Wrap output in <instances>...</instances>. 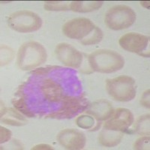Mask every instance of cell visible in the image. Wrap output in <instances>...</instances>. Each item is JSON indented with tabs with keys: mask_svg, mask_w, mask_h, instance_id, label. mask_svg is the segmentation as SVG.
Wrapping results in <instances>:
<instances>
[{
	"mask_svg": "<svg viewBox=\"0 0 150 150\" xmlns=\"http://www.w3.org/2000/svg\"><path fill=\"white\" fill-rule=\"evenodd\" d=\"M140 103L143 106H144L145 108H149V89H147L144 93H143V96L141 98V101Z\"/></svg>",
	"mask_w": 150,
	"mask_h": 150,
	"instance_id": "27",
	"label": "cell"
},
{
	"mask_svg": "<svg viewBox=\"0 0 150 150\" xmlns=\"http://www.w3.org/2000/svg\"><path fill=\"white\" fill-rule=\"evenodd\" d=\"M105 23L111 29L122 30L133 25L136 21L134 11L129 6L120 5L113 6L105 14Z\"/></svg>",
	"mask_w": 150,
	"mask_h": 150,
	"instance_id": "4",
	"label": "cell"
},
{
	"mask_svg": "<svg viewBox=\"0 0 150 150\" xmlns=\"http://www.w3.org/2000/svg\"><path fill=\"white\" fill-rule=\"evenodd\" d=\"M96 25L85 17H77L65 23L62 26V33L72 39H86L96 28Z\"/></svg>",
	"mask_w": 150,
	"mask_h": 150,
	"instance_id": "6",
	"label": "cell"
},
{
	"mask_svg": "<svg viewBox=\"0 0 150 150\" xmlns=\"http://www.w3.org/2000/svg\"><path fill=\"white\" fill-rule=\"evenodd\" d=\"M12 103H13V105L15 109H17L19 112H22L23 114H24L27 117H34V113L28 108L26 100L23 96H21V98L17 100H13Z\"/></svg>",
	"mask_w": 150,
	"mask_h": 150,
	"instance_id": "18",
	"label": "cell"
},
{
	"mask_svg": "<svg viewBox=\"0 0 150 150\" xmlns=\"http://www.w3.org/2000/svg\"><path fill=\"white\" fill-rule=\"evenodd\" d=\"M140 4H141L142 6H143V7L146 8H149V1H141V2H140Z\"/></svg>",
	"mask_w": 150,
	"mask_h": 150,
	"instance_id": "29",
	"label": "cell"
},
{
	"mask_svg": "<svg viewBox=\"0 0 150 150\" xmlns=\"http://www.w3.org/2000/svg\"><path fill=\"white\" fill-rule=\"evenodd\" d=\"M57 140L65 149L72 150L82 149L86 143L85 134L73 128L60 131L57 135Z\"/></svg>",
	"mask_w": 150,
	"mask_h": 150,
	"instance_id": "11",
	"label": "cell"
},
{
	"mask_svg": "<svg viewBox=\"0 0 150 150\" xmlns=\"http://www.w3.org/2000/svg\"><path fill=\"white\" fill-rule=\"evenodd\" d=\"M0 129V132H1V139H0V143H4L8 141L11 137V131L10 130L7 129V128L1 127Z\"/></svg>",
	"mask_w": 150,
	"mask_h": 150,
	"instance_id": "24",
	"label": "cell"
},
{
	"mask_svg": "<svg viewBox=\"0 0 150 150\" xmlns=\"http://www.w3.org/2000/svg\"><path fill=\"white\" fill-rule=\"evenodd\" d=\"M59 68V67L57 66H47L45 67V68H37L35 70L33 71L32 73L36 75H45V74H47L53 68Z\"/></svg>",
	"mask_w": 150,
	"mask_h": 150,
	"instance_id": "25",
	"label": "cell"
},
{
	"mask_svg": "<svg viewBox=\"0 0 150 150\" xmlns=\"http://www.w3.org/2000/svg\"><path fill=\"white\" fill-rule=\"evenodd\" d=\"M134 131L141 135L149 134V114L144 115L139 118L134 125Z\"/></svg>",
	"mask_w": 150,
	"mask_h": 150,
	"instance_id": "16",
	"label": "cell"
},
{
	"mask_svg": "<svg viewBox=\"0 0 150 150\" xmlns=\"http://www.w3.org/2000/svg\"><path fill=\"white\" fill-rule=\"evenodd\" d=\"M103 32L101 29L98 26H96L92 33L89 35L86 39L81 41V44L83 45H92L98 44L102 40Z\"/></svg>",
	"mask_w": 150,
	"mask_h": 150,
	"instance_id": "17",
	"label": "cell"
},
{
	"mask_svg": "<svg viewBox=\"0 0 150 150\" xmlns=\"http://www.w3.org/2000/svg\"><path fill=\"white\" fill-rule=\"evenodd\" d=\"M8 23L11 29L21 33L37 31L42 26V20L38 14L31 11H16L8 17Z\"/></svg>",
	"mask_w": 150,
	"mask_h": 150,
	"instance_id": "5",
	"label": "cell"
},
{
	"mask_svg": "<svg viewBox=\"0 0 150 150\" xmlns=\"http://www.w3.org/2000/svg\"><path fill=\"white\" fill-rule=\"evenodd\" d=\"M134 149H149V137H142L134 144Z\"/></svg>",
	"mask_w": 150,
	"mask_h": 150,
	"instance_id": "22",
	"label": "cell"
},
{
	"mask_svg": "<svg viewBox=\"0 0 150 150\" xmlns=\"http://www.w3.org/2000/svg\"><path fill=\"white\" fill-rule=\"evenodd\" d=\"M41 90L45 98L49 102L62 101L65 97L61 85L51 78H46L43 80Z\"/></svg>",
	"mask_w": 150,
	"mask_h": 150,
	"instance_id": "12",
	"label": "cell"
},
{
	"mask_svg": "<svg viewBox=\"0 0 150 150\" xmlns=\"http://www.w3.org/2000/svg\"><path fill=\"white\" fill-rule=\"evenodd\" d=\"M86 112L93 116L98 121H102L111 117L113 113V109L109 101L101 99L95 101L89 110H87Z\"/></svg>",
	"mask_w": 150,
	"mask_h": 150,
	"instance_id": "13",
	"label": "cell"
},
{
	"mask_svg": "<svg viewBox=\"0 0 150 150\" xmlns=\"http://www.w3.org/2000/svg\"><path fill=\"white\" fill-rule=\"evenodd\" d=\"M47 51L42 45L36 41H28L21 45L17 53V65L24 71L34 69L45 62Z\"/></svg>",
	"mask_w": 150,
	"mask_h": 150,
	"instance_id": "2",
	"label": "cell"
},
{
	"mask_svg": "<svg viewBox=\"0 0 150 150\" xmlns=\"http://www.w3.org/2000/svg\"><path fill=\"white\" fill-rule=\"evenodd\" d=\"M134 122L132 112L125 108H118L112 114V117L104 125V129L127 132Z\"/></svg>",
	"mask_w": 150,
	"mask_h": 150,
	"instance_id": "10",
	"label": "cell"
},
{
	"mask_svg": "<svg viewBox=\"0 0 150 150\" xmlns=\"http://www.w3.org/2000/svg\"><path fill=\"white\" fill-rule=\"evenodd\" d=\"M149 37L136 33H129L120 38L119 44L122 49L141 55L149 47Z\"/></svg>",
	"mask_w": 150,
	"mask_h": 150,
	"instance_id": "9",
	"label": "cell"
},
{
	"mask_svg": "<svg viewBox=\"0 0 150 150\" xmlns=\"http://www.w3.org/2000/svg\"><path fill=\"white\" fill-rule=\"evenodd\" d=\"M106 89L110 96L121 102L131 101L136 96L135 80L125 75L107 80Z\"/></svg>",
	"mask_w": 150,
	"mask_h": 150,
	"instance_id": "3",
	"label": "cell"
},
{
	"mask_svg": "<svg viewBox=\"0 0 150 150\" xmlns=\"http://www.w3.org/2000/svg\"><path fill=\"white\" fill-rule=\"evenodd\" d=\"M33 150H37V149H53V148L52 146H50V145H47V144H39V145H37L33 147L32 148Z\"/></svg>",
	"mask_w": 150,
	"mask_h": 150,
	"instance_id": "28",
	"label": "cell"
},
{
	"mask_svg": "<svg viewBox=\"0 0 150 150\" xmlns=\"http://www.w3.org/2000/svg\"><path fill=\"white\" fill-rule=\"evenodd\" d=\"M45 8L47 11H68L70 10L69 2L47 1L45 2Z\"/></svg>",
	"mask_w": 150,
	"mask_h": 150,
	"instance_id": "19",
	"label": "cell"
},
{
	"mask_svg": "<svg viewBox=\"0 0 150 150\" xmlns=\"http://www.w3.org/2000/svg\"><path fill=\"white\" fill-rule=\"evenodd\" d=\"M89 63L95 71L112 73L123 68L124 59L120 53L110 50H98L89 56Z\"/></svg>",
	"mask_w": 150,
	"mask_h": 150,
	"instance_id": "1",
	"label": "cell"
},
{
	"mask_svg": "<svg viewBox=\"0 0 150 150\" xmlns=\"http://www.w3.org/2000/svg\"><path fill=\"white\" fill-rule=\"evenodd\" d=\"M76 123H77V126L80 127V128H83V129H89L92 128L95 124V120L93 117L87 115H83L76 120Z\"/></svg>",
	"mask_w": 150,
	"mask_h": 150,
	"instance_id": "20",
	"label": "cell"
},
{
	"mask_svg": "<svg viewBox=\"0 0 150 150\" xmlns=\"http://www.w3.org/2000/svg\"><path fill=\"white\" fill-rule=\"evenodd\" d=\"M2 52H1V65L7 64V62H10L13 58V51L11 49L5 45H2L1 47Z\"/></svg>",
	"mask_w": 150,
	"mask_h": 150,
	"instance_id": "21",
	"label": "cell"
},
{
	"mask_svg": "<svg viewBox=\"0 0 150 150\" xmlns=\"http://www.w3.org/2000/svg\"><path fill=\"white\" fill-rule=\"evenodd\" d=\"M2 122L5 124L10 125H13V126H21V125H23L24 123L22 122L17 121L14 119H11V118H3L2 119Z\"/></svg>",
	"mask_w": 150,
	"mask_h": 150,
	"instance_id": "26",
	"label": "cell"
},
{
	"mask_svg": "<svg viewBox=\"0 0 150 150\" xmlns=\"http://www.w3.org/2000/svg\"><path fill=\"white\" fill-rule=\"evenodd\" d=\"M5 113H8L11 117L15 118L17 120H21V121L23 122H26V119H25L18 111L15 110L13 109V108H5L4 110H2V113H1V116H2V115H5Z\"/></svg>",
	"mask_w": 150,
	"mask_h": 150,
	"instance_id": "23",
	"label": "cell"
},
{
	"mask_svg": "<svg viewBox=\"0 0 150 150\" xmlns=\"http://www.w3.org/2000/svg\"><path fill=\"white\" fill-rule=\"evenodd\" d=\"M55 53L57 59L67 66L78 68L82 65L83 54L69 44H59L55 50Z\"/></svg>",
	"mask_w": 150,
	"mask_h": 150,
	"instance_id": "7",
	"label": "cell"
},
{
	"mask_svg": "<svg viewBox=\"0 0 150 150\" xmlns=\"http://www.w3.org/2000/svg\"><path fill=\"white\" fill-rule=\"evenodd\" d=\"M123 134L122 131L104 129L99 134L98 141L104 146H115L121 142Z\"/></svg>",
	"mask_w": 150,
	"mask_h": 150,
	"instance_id": "14",
	"label": "cell"
},
{
	"mask_svg": "<svg viewBox=\"0 0 150 150\" xmlns=\"http://www.w3.org/2000/svg\"><path fill=\"white\" fill-rule=\"evenodd\" d=\"M102 1H73L70 3V10L75 12L93 11L102 6Z\"/></svg>",
	"mask_w": 150,
	"mask_h": 150,
	"instance_id": "15",
	"label": "cell"
},
{
	"mask_svg": "<svg viewBox=\"0 0 150 150\" xmlns=\"http://www.w3.org/2000/svg\"><path fill=\"white\" fill-rule=\"evenodd\" d=\"M86 104L82 102V100L78 97L74 96H65L62 100V108L56 112L48 115L47 118L50 119H71L85 109Z\"/></svg>",
	"mask_w": 150,
	"mask_h": 150,
	"instance_id": "8",
	"label": "cell"
}]
</instances>
